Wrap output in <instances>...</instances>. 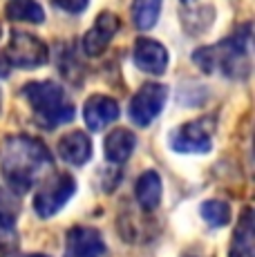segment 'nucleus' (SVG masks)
Listing matches in <instances>:
<instances>
[{
	"mask_svg": "<svg viewBox=\"0 0 255 257\" xmlns=\"http://www.w3.org/2000/svg\"><path fill=\"white\" fill-rule=\"evenodd\" d=\"M25 257H47V255H41V253H32V255H25Z\"/></svg>",
	"mask_w": 255,
	"mask_h": 257,
	"instance_id": "412c9836",
	"label": "nucleus"
},
{
	"mask_svg": "<svg viewBox=\"0 0 255 257\" xmlns=\"http://www.w3.org/2000/svg\"><path fill=\"white\" fill-rule=\"evenodd\" d=\"M253 228H255L253 210L246 208L242 212V217H239V221H237V230L233 233L228 257H253V244H255Z\"/></svg>",
	"mask_w": 255,
	"mask_h": 257,
	"instance_id": "ddd939ff",
	"label": "nucleus"
},
{
	"mask_svg": "<svg viewBox=\"0 0 255 257\" xmlns=\"http://www.w3.org/2000/svg\"><path fill=\"white\" fill-rule=\"evenodd\" d=\"M3 56L7 58V63L14 67L36 70V67H43L50 61V49H47V45L41 38L34 36V34L14 29L12 38H9V45L5 49Z\"/></svg>",
	"mask_w": 255,
	"mask_h": 257,
	"instance_id": "20e7f679",
	"label": "nucleus"
},
{
	"mask_svg": "<svg viewBox=\"0 0 255 257\" xmlns=\"http://www.w3.org/2000/svg\"><path fill=\"white\" fill-rule=\"evenodd\" d=\"M251 34L239 32L226 41L217 43L210 47H199L193 54V61L202 67L204 72H215L219 70L230 78H244L251 67Z\"/></svg>",
	"mask_w": 255,
	"mask_h": 257,
	"instance_id": "f03ea898",
	"label": "nucleus"
},
{
	"mask_svg": "<svg viewBox=\"0 0 255 257\" xmlns=\"http://www.w3.org/2000/svg\"><path fill=\"white\" fill-rule=\"evenodd\" d=\"M7 16L12 21L32 23V25H41L45 21V12H43V7L36 0H9Z\"/></svg>",
	"mask_w": 255,
	"mask_h": 257,
	"instance_id": "dca6fc26",
	"label": "nucleus"
},
{
	"mask_svg": "<svg viewBox=\"0 0 255 257\" xmlns=\"http://www.w3.org/2000/svg\"><path fill=\"white\" fill-rule=\"evenodd\" d=\"M132 58H135V65L141 72L155 74V76L164 74L166 67H168V52H166V47L161 43L153 41V38H139L135 43Z\"/></svg>",
	"mask_w": 255,
	"mask_h": 257,
	"instance_id": "9b49d317",
	"label": "nucleus"
},
{
	"mask_svg": "<svg viewBox=\"0 0 255 257\" xmlns=\"http://www.w3.org/2000/svg\"><path fill=\"white\" fill-rule=\"evenodd\" d=\"M166 98H168V87L161 83H146L141 85L137 94L130 98V107H128V116L135 125L146 127L159 116L164 110Z\"/></svg>",
	"mask_w": 255,
	"mask_h": 257,
	"instance_id": "0eeeda50",
	"label": "nucleus"
},
{
	"mask_svg": "<svg viewBox=\"0 0 255 257\" xmlns=\"http://www.w3.org/2000/svg\"><path fill=\"white\" fill-rule=\"evenodd\" d=\"M67 257H103L105 241L99 230L87 226H74L67 233Z\"/></svg>",
	"mask_w": 255,
	"mask_h": 257,
	"instance_id": "9d476101",
	"label": "nucleus"
},
{
	"mask_svg": "<svg viewBox=\"0 0 255 257\" xmlns=\"http://www.w3.org/2000/svg\"><path fill=\"white\" fill-rule=\"evenodd\" d=\"M202 217L208 226L219 228V226H226L230 221V206L222 199H208L202 204Z\"/></svg>",
	"mask_w": 255,
	"mask_h": 257,
	"instance_id": "6ab92c4d",
	"label": "nucleus"
},
{
	"mask_svg": "<svg viewBox=\"0 0 255 257\" xmlns=\"http://www.w3.org/2000/svg\"><path fill=\"white\" fill-rule=\"evenodd\" d=\"M159 12H161V0H135L132 3V21L141 32H148V29L155 27Z\"/></svg>",
	"mask_w": 255,
	"mask_h": 257,
	"instance_id": "f3484780",
	"label": "nucleus"
},
{
	"mask_svg": "<svg viewBox=\"0 0 255 257\" xmlns=\"http://www.w3.org/2000/svg\"><path fill=\"white\" fill-rule=\"evenodd\" d=\"M116 29H119V18L112 12H101L94 25L90 27V32L83 36V52L87 56H101L114 38Z\"/></svg>",
	"mask_w": 255,
	"mask_h": 257,
	"instance_id": "6e6552de",
	"label": "nucleus"
},
{
	"mask_svg": "<svg viewBox=\"0 0 255 257\" xmlns=\"http://www.w3.org/2000/svg\"><path fill=\"white\" fill-rule=\"evenodd\" d=\"M54 3L70 14H81L87 7V0H54Z\"/></svg>",
	"mask_w": 255,
	"mask_h": 257,
	"instance_id": "aec40b11",
	"label": "nucleus"
},
{
	"mask_svg": "<svg viewBox=\"0 0 255 257\" xmlns=\"http://www.w3.org/2000/svg\"><path fill=\"white\" fill-rule=\"evenodd\" d=\"M18 228L12 212L0 210V257H9L18 250Z\"/></svg>",
	"mask_w": 255,
	"mask_h": 257,
	"instance_id": "a211bd4d",
	"label": "nucleus"
},
{
	"mask_svg": "<svg viewBox=\"0 0 255 257\" xmlns=\"http://www.w3.org/2000/svg\"><path fill=\"white\" fill-rule=\"evenodd\" d=\"M213 118H195L190 123H184L170 135V148L179 155H206L213 148Z\"/></svg>",
	"mask_w": 255,
	"mask_h": 257,
	"instance_id": "423d86ee",
	"label": "nucleus"
},
{
	"mask_svg": "<svg viewBox=\"0 0 255 257\" xmlns=\"http://www.w3.org/2000/svg\"><path fill=\"white\" fill-rule=\"evenodd\" d=\"M74 192H76V181L72 175H67V172L52 175L50 179H45L41 184V188H38L36 197H34V210L43 219L54 217L72 199Z\"/></svg>",
	"mask_w": 255,
	"mask_h": 257,
	"instance_id": "39448f33",
	"label": "nucleus"
},
{
	"mask_svg": "<svg viewBox=\"0 0 255 257\" xmlns=\"http://www.w3.org/2000/svg\"><path fill=\"white\" fill-rule=\"evenodd\" d=\"M23 96L32 105L38 125L47 127V130H54L74 118V105L67 101L65 90L54 81L27 83L23 87Z\"/></svg>",
	"mask_w": 255,
	"mask_h": 257,
	"instance_id": "7ed1b4c3",
	"label": "nucleus"
},
{
	"mask_svg": "<svg viewBox=\"0 0 255 257\" xmlns=\"http://www.w3.org/2000/svg\"><path fill=\"white\" fill-rule=\"evenodd\" d=\"M135 197L144 210H155L161 201V179L155 170H148L137 179Z\"/></svg>",
	"mask_w": 255,
	"mask_h": 257,
	"instance_id": "2eb2a0df",
	"label": "nucleus"
},
{
	"mask_svg": "<svg viewBox=\"0 0 255 257\" xmlns=\"http://www.w3.org/2000/svg\"><path fill=\"white\" fill-rule=\"evenodd\" d=\"M83 118H85V125L92 132H101L112 121L119 118V103L112 96H105V94H94V96H90L85 101Z\"/></svg>",
	"mask_w": 255,
	"mask_h": 257,
	"instance_id": "1a4fd4ad",
	"label": "nucleus"
},
{
	"mask_svg": "<svg viewBox=\"0 0 255 257\" xmlns=\"http://www.w3.org/2000/svg\"><path fill=\"white\" fill-rule=\"evenodd\" d=\"M0 199H3V190H0Z\"/></svg>",
	"mask_w": 255,
	"mask_h": 257,
	"instance_id": "4be33fe9",
	"label": "nucleus"
},
{
	"mask_svg": "<svg viewBox=\"0 0 255 257\" xmlns=\"http://www.w3.org/2000/svg\"><path fill=\"white\" fill-rule=\"evenodd\" d=\"M137 139L128 127H114L110 135L105 137V157L112 164H123L130 159V155L135 152Z\"/></svg>",
	"mask_w": 255,
	"mask_h": 257,
	"instance_id": "4468645a",
	"label": "nucleus"
},
{
	"mask_svg": "<svg viewBox=\"0 0 255 257\" xmlns=\"http://www.w3.org/2000/svg\"><path fill=\"white\" fill-rule=\"evenodd\" d=\"M52 168V155L43 141L12 135L0 141V172L14 192H27Z\"/></svg>",
	"mask_w": 255,
	"mask_h": 257,
	"instance_id": "f257e3e1",
	"label": "nucleus"
},
{
	"mask_svg": "<svg viewBox=\"0 0 255 257\" xmlns=\"http://www.w3.org/2000/svg\"><path fill=\"white\" fill-rule=\"evenodd\" d=\"M58 157L70 166H83L92 157V141L85 132L74 130L58 141Z\"/></svg>",
	"mask_w": 255,
	"mask_h": 257,
	"instance_id": "f8f14e48",
	"label": "nucleus"
}]
</instances>
